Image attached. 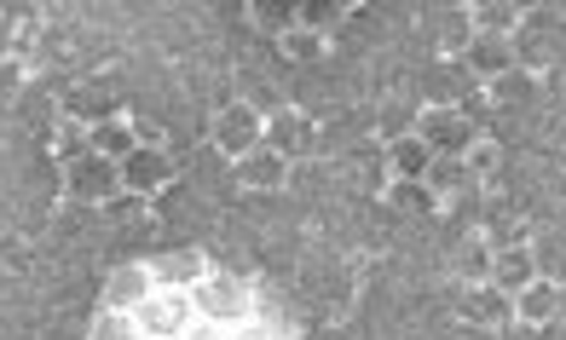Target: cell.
I'll use <instances>...</instances> for the list:
<instances>
[{
	"mask_svg": "<svg viewBox=\"0 0 566 340\" xmlns=\"http://www.w3.org/2000/svg\"><path fill=\"white\" fill-rule=\"evenodd\" d=\"M254 306H261V289H254L249 277L238 272H209L191 289V311H197V323H209V329H238L243 318H254Z\"/></svg>",
	"mask_w": 566,
	"mask_h": 340,
	"instance_id": "6da1fadb",
	"label": "cell"
},
{
	"mask_svg": "<svg viewBox=\"0 0 566 340\" xmlns=\"http://www.w3.org/2000/svg\"><path fill=\"white\" fill-rule=\"evenodd\" d=\"M410 134H417L433 156H462V150L480 139V121L462 116L457 104H417V121H410Z\"/></svg>",
	"mask_w": 566,
	"mask_h": 340,
	"instance_id": "7a4b0ae2",
	"label": "cell"
},
{
	"mask_svg": "<svg viewBox=\"0 0 566 340\" xmlns=\"http://www.w3.org/2000/svg\"><path fill=\"white\" fill-rule=\"evenodd\" d=\"M134 323H139V340H186L197 329L191 295L186 289H150L134 306Z\"/></svg>",
	"mask_w": 566,
	"mask_h": 340,
	"instance_id": "3957f363",
	"label": "cell"
},
{
	"mask_svg": "<svg viewBox=\"0 0 566 340\" xmlns=\"http://www.w3.org/2000/svg\"><path fill=\"white\" fill-rule=\"evenodd\" d=\"M209 139H214V150L226 156V162H238V156L261 150V139H266V110H254L249 98H231V104H220V110H214Z\"/></svg>",
	"mask_w": 566,
	"mask_h": 340,
	"instance_id": "277c9868",
	"label": "cell"
},
{
	"mask_svg": "<svg viewBox=\"0 0 566 340\" xmlns=\"http://www.w3.org/2000/svg\"><path fill=\"white\" fill-rule=\"evenodd\" d=\"M122 196V173L116 162H105V156H75V162H64V202H82V208H111Z\"/></svg>",
	"mask_w": 566,
	"mask_h": 340,
	"instance_id": "5b68a950",
	"label": "cell"
},
{
	"mask_svg": "<svg viewBox=\"0 0 566 340\" xmlns=\"http://www.w3.org/2000/svg\"><path fill=\"white\" fill-rule=\"evenodd\" d=\"M266 150H277L283 162H301V156H313L318 150V121L313 110H301V104H277V110H266Z\"/></svg>",
	"mask_w": 566,
	"mask_h": 340,
	"instance_id": "8992f818",
	"label": "cell"
},
{
	"mask_svg": "<svg viewBox=\"0 0 566 340\" xmlns=\"http://www.w3.org/2000/svg\"><path fill=\"white\" fill-rule=\"evenodd\" d=\"M116 173H122V191L127 196H139V202H150V196H163L174 179H179V162L168 150H150V145H134L116 162Z\"/></svg>",
	"mask_w": 566,
	"mask_h": 340,
	"instance_id": "52a82bcc",
	"label": "cell"
},
{
	"mask_svg": "<svg viewBox=\"0 0 566 340\" xmlns=\"http://www.w3.org/2000/svg\"><path fill=\"white\" fill-rule=\"evenodd\" d=\"M474 237L485 248H526L537 237V225L521 202H485L480 208V220H474Z\"/></svg>",
	"mask_w": 566,
	"mask_h": 340,
	"instance_id": "ba28073f",
	"label": "cell"
},
{
	"mask_svg": "<svg viewBox=\"0 0 566 340\" xmlns=\"http://www.w3.org/2000/svg\"><path fill=\"white\" fill-rule=\"evenodd\" d=\"M451 311L469 329H509V295L503 289H492V283H457L451 289Z\"/></svg>",
	"mask_w": 566,
	"mask_h": 340,
	"instance_id": "9c48e42d",
	"label": "cell"
},
{
	"mask_svg": "<svg viewBox=\"0 0 566 340\" xmlns=\"http://www.w3.org/2000/svg\"><path fill=\"white\" fill-rule=\"evenodd\" d=\"M150 266V283H157V289H197L202 277L214 272V259H209V248H163V254H150L145 259Z\"/></svg>",
	"mask_w": 566,
	"mask_h": 340,
	"instance_id": "30bf717a",
	"label": "cell"
},
{
	"mask_svg": "<svg viewBox=\"0 0 566 340\" xmlns=\"http://www.w3.org/2000/svg\"><path fill=\"white\" fill-rule=\"evenodd\" d=\"M560 306H566V289L555 277H532L521 295H509L514 323H526V329H560Z\"/></svg>",
	"mask_w": 566,
	"mask_h": 340,
	"instance_id": "8fae6325",
	"label": "cell"
},
{
	"mask_svg": "<svg viewBox=\"0 0 566 340\" xmlns=\"http://www.w3.org/2000/svg\"><path fill=\"white\" fill-rule=\"evenodd\" d=\"M231 185H238V191H283V185H290V162L261 145V150H249V156L231 162Z\"/></svg>",
	"mask_w": 566,
	"mask_h": 340,
	"instance_id": "7c38bea8",
	"label": "cell"
},
{
	"mask_svg": "<svg viewBox=\"0 0 566 340\" xmlns=\"http://www.w3.org/2000/svg\"><path fill=\"white\" fill-rule=\"evenodd\" d=\"M462 75H469L474 87H492L497 75H509L514 70V59H509V41L503 35H474L469 46H462Z\"/></svg>",
	"mask_w": 566,
	"mask_h": 340,
	"instance_id": "4fadbf2b",
	"label": "cell"
},
{
	"mask_svg": "<svg viewBox=\"0 0 566 340\" xmlns=\"http://www.w3.org/2000/svg\"><path fill=\"white\" fill-rule=\"evenodd\" d=\"M134 145H139V139H134V116H127V110H111V116H98V121L87 127V150L105 156V162H122Z\"/></svg>",
	"mask_w": 566,
	"mask_h": 340,
	"instance_id": "5bb4252c",
	"label": "cell"
},
{
	"mask_svg": "<svg viewBox=\"0 0 566 340\" xmlns=\"http://www.w3.org/2000/svg\"><path fill=\"white\" fill-rule=\"evenodd\" d=\"M150 289H157V283H150V266H145V259H127V266H116L105 277V306L111 311H134Z\"/></svg>",
	"mask_w": 566,
	"mask_h": 340,
	"instance_id": "9a60e30c",
	"label": "cell"
},
{
	"mask_svg": "<svg viewBox=\"0 0 566 340\" xmlns=\"http://www.w3.org/2000/svg\"><path fill=\"white\" fill-rule=\"evenodd\" d=\"M428 35H433V46H440V59H462V46L474 41L469 7H440V12H428Z\"/></svg>",
	"mask_w": 566,
	"mask_h": 340,
	"instance_id": "2e32d148",
	"label": "cell"
},
{
	"mask_svg": "<svg viewBox=\"0 0 566 340\" xmlns=\"http://www.w3.org/2000/svg\"><path fill=\"white\" fill-rule=\"evenodd\" d=\"M532 248H492V266H485V283L503 295H521L526 283H532Z\"/></svg>",
	"mask_w": 566,
	"mask_h": 340,
	"instance_id": "e0dca14e",
	"label": "cell"
},
{
	"mask_svg": "<svg viewBox=\"0 0 566 340\" xmlns=\"http://www.w3.org/2000/svg\"><path fill=\"white\" fill-rule=\"evenodd\" d=\"M381 162H388V179H422L428 162H433V150L417 134H399V139L381 145Z\"/></svg>",
	"mask_w": 566,
	"mask_h": 340,
	"instance_id": "ac0fdd59",
	"label": "cell"
},
{
	"mask_svg": "<svg viewBox=\"0 0 566 340\" xmlns=\"http://www.w3.org/2000/svg\"><path fill=\"white\" fill-rule=\"evenodd\" d=\"M469 23H474V35H514L521 30V7L514 0H469Z\"/></svg>",
	"mask_w": 566,
	"mask_h": 340,
	"instance_id": "d6986e66",
	"label": "cell"
},
{
	"mask_svg": "<svg viewBox=\"0 0 566 340\" xmlns=\"http://www.w3.org/2000/svg\"><path fill=\"white\" fill-rule=\"evenodd\" d=\"M422 185L440 196V202H451V196H462V191H474V179H469V168H462V156H433L428 173H422ZM480 191H485V185H480Z\"/></svg>",
	"mask_w": 566,
	"mask_h": 340,
	"instance_id": "ffe728a7",
	"label": "cell"
},
{
	"mask_svg": "<svg viewBox=\"0 0 566 340\" xmlns=\"http://www.w3.org/2000/svg\"><path fill=\"white\" fill-rule=\"evenodd\" d=\"M381 202H388L394 214H440V196H433L422 179H388Z\"/></svg>",
	"mask_w": 566,
	"mask_h": 340,
	"instance_id": "44dd1931",
	"label": "cell"
},
{
	"mask_svg": "<svg viewBox=\"0 0 566 340\" xmlns=\"http://www.w3.org/2000/svg\"><path fill=\"white\" fill-rule=\"evenodd\" d=\"M537 82H544V75H526V70H509V75H497L492 87H480L485 93V104H497V110H521V104H532V93H537Z\"/></svg>",
	"mask_w": 566,
	"mask_h": 340,
	"instance_id": "7402d4cb",
	"label": "cell"
},
{
	"mask_svg": "<svg viewBox=\"0 0 566 340\" xmlns=\"http://www.w3.org/2000/svg\"><path fill=\"white\" fill-rule=\"evenodd\" d=\"M462 168H469V179H474V185H485V191H492V179L503 173V145L480 134L469 150H462Z\"/></svg>",
	"mask_w": 566,
	"mask_h": 340,
	"instance_id": "603a6c76",
	"label": "cell"
},
{
	"mask_svg": "<svg viewBox=\"0 0 566 340\" xmlns=\"http://www.w3.org/2000/svg\"><path fill=\"white\" fill-rule=\"evenodd\" d=\"M485 266H492V248H485L474 231H462V243L451 248V272H457V283H485Z\"/></svg>",
	"mask_w": 566,
	"mask_h": 340,
	"instance_id": "cb8c5ba5",
	"label": "cell"
},
{
	"mask_svg": "<svg viewBox=\"0 0 566 340\" xmlns=\"http://www.w3.org/2000/svg\"><path fill=\"white\" fill-rule=\"evenodd\" d=\"M347 12H353V0H301L295 23H301V30H313V35H329Z\"/></svg>",
	"mask_w": 566,
	"mask_h": 340,
	"instance_id": "d4e9b609",
	"label": "cell"
},
{
	"mask_svg": "<svg viewBox=\"0 0 566 340\" xmlns=\"http://www.w3.org/2000/svg\"><path fill=\"white\" fill-rule=\"evenodd\" d=\"M277 59H290V64H318V59H324V35L290 23V30L277 35Z\"/></svg>",
	"mask_w": 566,
	"mask_h": 340,
	"instance_id": "484cf974",
	"label": "cell"
},
{
	"mask_svg": "<svg viewBox=\"0 0 566 340\" xmlns=\"http://www.w3.org/2000/svg\"><path fill=\"white\" fill-rule=\"evenodd\" d=\"M87 340H139L134 311H111V306H98V311H93V323H87Z\"/></svg>",
	"mask_w": 566,
	"mask_h": 340,
	"instance_id": "4316f807",
	"label": "cell"
},
{
	"mask_svg": "<svg viewBox=\"0 0 566 340\" xmlns=\"http://www.w3.org/2000/svg\"><path fill=\"white\" fill-rule=\"evenodd\" d=\"M46 145H53V156H59V168H64V162H75V156H87V121H75V116H64V121L53 127V139H46Z\"/></svg>",
	"mask_w": 566,
	"mask_h": 340,
	"instance_id": "83f0119b",
	"label": "cell"
},
{
	"mask_svg": "<svg viewBox=\"0 0 566 340\" xmlns=\"http://www.w3.org/2000/svg\"><path fill=\"white\" fill-rule=\"evenodd\" d=\"M249 12H254V23H261L266 35H283V30L295 23V7H290V0H277V7H272V0H249Z\"/></svg>",
	"mask_w": 566,
	"mask_h": 340,
	"instance_id": "f1b7e54d",
	"label": "cell"
},
{
	"mask_svg": "<svg viewBox=\"0 0 566 340\" xmlns=\"http://www.w3.org/2000/svg\"><path fill=\"white\" fill-rule=\"evenodd\" d=\"M226 340H290V334H283V323H272L266 311H254V318H243L238 329H226Z\"/></svg>",
	"mask_w": 566,
	"mask_h": 340,
	"instance_id": "f546056e",
	"label": "cell"
},
{
	"mask_svg": "<svg viewBox=\"0 0 566 340\" xmlns=\"http://www.w3.org/2000/svg\"><path fill=\"white\" fill-rule=\"evenodd\" d=\"M30 87V64L23 59H0V98H18Z\"/></svg>",
	"mask_w": 566,
	"mask_h": 340,
	"instance_id": "4dcf8cb0",
	"label": "cell"
},
{
	"mask_svg": "<svg viewBox=\"0 0 566 340\" xmlns=\"http://www.w3.org/2000/svg\"><path fill=\"white\" fill-rule=\"evenodd\" d=\"M410 121H417V110H410V104H388V116H381V139L410 134Z\"/></svg>",
	"mask_w": 566,
	"mask_h": 340,
	"instance_id": "1f68e13d",
	"label": "cell"
},
{
	"mask_svg": "<svg viewBox=\"0 0 566 340\" xmlns=\"http://www.w3.org/2000/svg\"><path fill=\"white\" fill-rule=\"evenodd\" d=\"M12 41H18V18L12 7H0V59H12Z\"/></svg>",
	"mask_w": 566,
	"mask_h": 340,
	"instance_id": "d6a6232c",
	"label": "cell"
}]
</instances>
